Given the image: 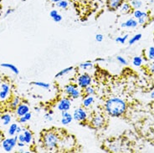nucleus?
I'll list each match as a JSON object with an SVG mask.
<instances>
[{"label": "nucleus", "mask_w": 154, "mask_h": 153, "mask_svg": "<svg viewBox=\"0 0 154 153\" xmlns=\"http://www.w3.org/2000/svg\"><path fill=\"white\" fill-rule=\"evenodd\" d=\"M105 111L112 117H120L127 111V103L119 97H111L105 103Z\"/></svg>", "instance_id": "obj_1"}, {"label": "nucleus", "mask_w": 154, "mask_h": 153, "mask_svg": "<svg viewBox=\"0 0 154 153\" xmlns=\"http://www.w3.org/2000/svg\"><path fill=\"white\" fill-rule=\"evenodd\" d=\"M42 143L46 150L54 151L60 143L59 136L54 130H47L43 133Z\"/></svg>", "instance_id": "obj_2"}, {"label": "nucleus", "mask_w": 154, "mask_h": 153, "mask_svg": "<svg viewBox=\"0 0 154 153\" xmlns=\"http://www.w3.org/2000/svg\"><path fill=\"white\" fill-rule=\"evenodd\" d=\"M64 91L70 99H78L81 96V90L76 84H68L64 87Z\"/></svg>", "instance_id": "obj_3"}, {"label": "nucleus", "mask_w": 154, "mask_h": 153, "mask_svg": "<svg viewBox=\"0 0 154 153\" xmlns=\"http://www.w3.org/2000/svg\"><path fill=\"white\" fill-rule=\"evenodd\" d=\"M92 78L87 73H83L78 75L76 78V83L75 84L81 89H84L91 84Z\"/></svg>", "instance_id": "obj_4"}, {"label": "nucleus", "mask_w": 154, "mask_h": 153, "mask_svg": "<svg viewBox=\"0 0 154 153\" xmlns=\"http://www.w3.org/2000/svg\"><path fill=\"white\" fill-rule=\"evenodd\" d=\"M18 142V134L14 137H9L4 139L2 142V147L6 152H11L14 148L17 145Z\"/></svg>", "instance_id": "obj_5"}, {"label": "nucleus", "mask_w": 154, "mask_h": 153, "mask_svg": "<svg viewBox=\"0 0 154 153\" xmlns=\"http://www.w3.org/2000/svg\"><path fill=\"white\" fill-rule=\"evenodd\" d=\"M72 116H73V120L79 121V122H82V121H85L87 120L88 114H87V111H85V108L79 107L74 110Z\"/></svg>", "instance_id": "obj_6"}, {"label": "nucleus", "mask_w": 154, "mask_h": 153, "mask_svg": "<svg viewBox=\"0 0 154 153\" xmlns=\"http://www.w3.org/2000/svg\"><path fill=\"white\" fill-rule=\"evenodd\" d=\"M90 125L95 129H100L105 125V117L100 114H96L90 120Z\"/></svg>", "instance_id": "obj_7"}, {"label": "nucleus", "mask_w": 154, "mask_h": 153, "mask_svg": "<svg viewBox=\"0 0 154 153\" xmlns=\"http://www.w3.org/2000/svg\"><path fill=\"white\" fill-rule=\"evenodd\" d=\"M72 106V102H71V99L69 97H64L62 98L59 102L57 103L56 107L59 111H69L70 108Z\"/></svg>", "instance_id": "obj_8"}, {"label": "nucleus", "mask_w": 154, "mask_h": 153, "mask_svg": "<svg viewBox=\"0 0 154 153\" xmlns=\"http://www.w3.org/2000/svg\"><path fill=\"white\" fill-rule=\"evenodd\" d=\"M30 111V107L27 103L25 102H20L18 107L15 109V114L18 117L23 116L25 114H27L28 112H29Z\"/></svg>", "instance_id": "obj_9"}, {"label": "nucleus", "mask_w": 154, "mask_h": 153, "mask_svg": "<svg viewBox=\"0 0 154 153\" xmlns=\"http://www.w3.org/2000/svg\"><path fill=\"white\" fill-rule=\"evenodd\" d=\"M73 121V116L72 114H70L69 111H61V119H60V123L63 126H68Z\"/></svg>", "instance_id": "obj_10"}, {"label": "nucleus", "mask_w": 154, "mask_h": 153, "mask_svg": "<svg viewBox=\"0 0 154 153\" xmlns=\"http://www.w3.org/2000/svg\"><path fill=\"white\" fill-rule=\"evenodd\" d=\"M122 2L123 0H107L106 5L110 11H116L120 8L121 5L122 4Z\"/></svg>", "instance_id": "obj_11"}, {"label": "nucleus", "mask_w": 154, "mask_h": 153, "mask_svg": "<svg viewBox=\"0 0 154 153\" xmlns=\"http://www.w3.org/2000/svg\"><path fill=\"white\" fill-rule=\"evenodd\" d=\"M138 25L137 20L135 19H129L121 24V27L122 28H136Z\"/></svg>", "instance_id": "obj_12"}, {"label": "nucleus", "mask_w": 154, "mask_h": 153, "mask_svg": "<svg viewBox=\"0 0 154 153\" xmlns=\"http://www.w3.org/2000/svg\"><path fill=\"white\" fill-rule=\"evenodd\" d=\"M95 101V98L93 97V96H85V98H83L82 100V105L84 108H89Z\"/></svg>", "instance_id": "obj_13"}, {"label": "nucleus", "mask_w": 154, "mask_h": 153, "mask_svg": "<svg viewBox=\"0 0 154 153\" xmlns=\"http://www.w3.org/2000/svg\"><path fill=\"white\" fill-rule=\"evenodd\" d=\"M23 133L25 138V144H30L33 142V134L29 130L23 128Z\"/></svg>", "instance_id": "obj_14"}, {"label": "nucleus", "mask_w": 154, "mask_h": 153, "mask_svg": "<svg viewBox=\"0 0 154 153\" xmlns=\"http://www.w3.org/2000/svg\"><path fill=\"white\" fill-rule=\"evenodd\" d=\"M1 67H4V68H7V69H10L12 72H14L15 75H19V69L16 67L15 65H13V64H9V63H3L0 65Z\"/></svg>", "instance_id": "obj_15"}, {"label": "nucleus", "mask_w": 154, "mask_h": 153, "mask_svg": "<svg viewBox=\"0 0 154 153\" xmlns=\"http://www.w3.org/2000/svg\"><path fill=\"white\" fill-rule=\"evenodd\" d=\"M131 10V4L128 3H122V4L120 7V11L122 14H129Z\"/></svg>", "instance_id": "obj_16"}, {"label": "nucleus", "mask_w": 154, "mask_h": 153, "mask_svg": "<svg viewBox=\"0 0 154 153\" xmlns=\"http://www.w3.org/2000/svg\"><path fill=\"white\" fill-rule=\"evenodd\" d=\"M74 69V67L73 66H70V67H67V68H65V69H61L60 71H59V72L54 75V77L57 79V78H60V77H62L64 76V75H66L67 74H69L70 73L72 70Z\"/></svg>", "instance_id": "obj_17"}, {"label": "nucleus", "mask_w": 154, "mask_h": 153, "mask_svg": "<svg viewBox=\"0 0 154 153\" xmlns=\"http://www.w3.org/2000/svg\"><path fill=\"white\" fill-rule=\"evenodd\" d=\"M30 84L32 85H35L40 88L45 89V90H49L50 88V84L46 83V82H43V81H35V82H31Z\"/></svg>", "instance_id": "obj_18"}, {"label": "nucleus", "mask_w": 154, "mask_h": 153, "mask_svg": "<svg viewBox=\"0 0 154 153\" xmlns=\"http://www.w3.org/2000/svg\"><path fill=\"white\" fill-rule=\"evenodd\" d=\"M20 102H21V99H20V98H19V96H14V97L13 98V99L11 100L9 106H10V108H11L12 110L15 111V109L18 107V106L20 104Z\"/></svg>", "instance_id": "obj_19"}, {"label": "nucleus", "mask_w": 154, "mask_h": 153, "mask_svg": "<svg viewBox=\"0 0 154 153\" xmlns=\"http://www.w3.org/2000/svg\"><path fill=\"white\" fill-rule=\"evenodd\" d=\"M31 117H32V114L31 112H28L27 114H25L23 116H20L19 117V120H18V122L20 123V124H24V123L28 122L29 121H30Z\"/></svg>", "instance_id": "obj_20"}, {"label": "nucleus", "mask_w": 154, "mask_h": 153, "mask_svg": "<svg viewBox=\"0 0 154 153\" xmlns=\"http://www.w3.org/2000/svg\"><path fill=\"white\" fill-rule=\"evenodd\" d=\"M0 119H1V121H2V122H3L4 126H8L12 121V116L9 114H4V115H2Z\"/></svg>", "instance_id": "obj_21"}, {"label": "nucleus", "mask_w": 154, "mask_h": 153, "mask_svg": "<svg viewBox=\"0 0 154 153\" xmlns=\"http://www.w3.org/2000/svg\"><path fill=\"white\" fill-rule=\"evenodd\" d=\"M93 67V63L91 61H85L83 62V63H81L79 65V68L81 69H84V70H86V69H91Z\"/></svg>", "instance_id": "obj_22"}, {"label": "nucleus", "mask_w": 154, "mask_h": 153, "mask_svg": "<svg viewBox=\"0 0 154 153\" xmlns=\"http://www.w3.org/2000/svg\"><path fill=\"white\" fill-rule=\"evenodd\" d=\"M17 128H18V124H16V123H13V124H11L8 130V135H9L10 136H14V135H16Z\"/></svg>", "instance_id": "obj_23"}, {"label": "nucleus", "mask_w": 154, "mask_h": 153, "mask_svg": "<svg viewBox=\"0 0 154 153\" xmlns=\"http://www.w3.org/2000/svg\"><path fill=\"white\" fill-rule=\"evenodd\" d=\"M83 93H85V96H94L95 95V89L93 88L91 85H89L87 87L84 88V90H83Z\"/></svg>", "instance_id": "obj_24"}, {"label": "nucleus", "mask_w": 154, "mask_h": 153, "mask_svg": "<svg viewBox=\"0 0 154 153\" xmlns=\"http://www.w3.org/2000/svg\"><path fill=\"white\" fill-rule=\"evenodd\" d=\"M143 37V35L142 34H137V35H135L134 36H132L131 38H130V40H129V45H132V44H134L135 43H137V41H139L141 38Z\"/></svg>", "instance_id": "obj_25"}, {"label": "nucleus", "mask_w": 154, "mask_h": 153, "mask_svg": "<svg viewBox=\"0 0 154 153\" xmlns=\"http://www.w3.org/2000/svg\"><path fill=\"white\" fill-rule=\"evenodd\" d=\"M130 4H131V8H135V9H139L143 6V2L141 0H131Z\"/></svg>", "instance_id": "obj_26"}, {"label": "nucleus", "mask_w": 154, "mask_h": 153, "mask_svg": "<svg viewBox=\"0 0 154 153\" xmlns=\"http://www.w3.org/2000/svg\"><path fill=\"white\" fill-rule=\"evenodd\" d=\"M143 60L141 56H135L132 59V64L135 66H137V67H139V66H141V65H143Z\"/></svg>", "instance_id": "obj_27"}, {"label": "nucleus", "mask_w": 154, "mask_h": 153, "mask_svg": "<svg viewBox=\"0 0 154 153\" xmlns=\"http://www.w3.org/2000/svg\"><path fill=\"white\" fill-rule=\"evenodd\" d=\"M69 2L66 1V0H61L60 2H58L55 4V5L57 6L58 8H62V9H66V8L69 7Z\"/></svg>", "instance_id": "obj_28"}, {"label": "nucleus", "mask_w": 154, "mask_h": 153, "mask_svg": "<svg viewBox=\"0 0 154 153\" xmlns=\"http://www.w3.org/2000/svg\"><path fill=\"white\" fill-rule=\"evenodd\" d=\"M137 23L138 24H141V25H143L144 23H146V20H147V14H146V12H144L143 13V14L138 19H137Z\"/></svg>", "instance_id": "obj_29"}, {"label": "nucleus", "mask_w": 154, "mask_h": 153, "mask_svg": "<svg viewBox=\"0 0 154 153\" xmlns=\"http://www.w3.org/2000/svg\"><path fill=\"white\" fill-rule=\"evenodd\" d=\"M129 37V35H126L124 36H120V37H117V38H115V41L116 43H119V44H124L126 41L127 40V38Z\"/></svg>", "instance_id": "obj_30"}, {"label": "nucleus", "mask_w": 154, "mask_h": 153, "mask_svg": "<svg viewBox=\"0 0 154 153\" xmlns=\"http://www.w3.org/2000/svg\"><path fill=\"white\" fill-rule=\"evenodd\" d=\"M0 90H4V91H6V92H9L10 93V90H11V88H10V85H9V84L8 83H7V82H1V87H0Z\"/></svg>", "instance_id": "obj_31"}, {"label": "nucleus", "mask_w": 154, "mask_h": 153, "mask_svg": "<svg viewBox=\"0 0 154 153\" xmlns=\"http://www.w3.org/2000/svg\"><path fill=\"white\" fill-rule=\"evenodd\" d=\"M147 59L149 60H154V47H150L147 51Z\"/></svg>", "instance_id": "obj_32"}, {"label": "nucleus", "mask_w": 154, "mask_h": 153, "mask_svg": "<svg viewBox=\"0 0 154 153\" xmlns=\"http://www.w3.org/2000/svg\"><path fill=\"white\" fill-rule=\"evenodd\" d=\"M9 95H10L9 92L4 91V90H0V99L4 100V99H8V97L9 96Z\"/></svg>", "instance_id": "obj_33"}, {"label": "nucleus", "mask_w": 154, "mask_h": 153, "mask_svg": "<svg viewBox=\"0 0 154 153\" xmlns=\"http://www.w3.org/2000/svg\"><path fill=\"white\" fill-rule=\"evenodd\" d=\"M143 13L144 12L142 11V10H140V9H136L133 13V16H134V18L136 19H138L141 16L143 15Z\"/></svg>", "instance_id": "obj_34"}, {"label": "nucleus", "mask_w": 154, "mask_h": 153, "mask_svg": "<svg viewBox=\"0 0 154 153\" xmlns=\"http://www.w3.org/2000/svg\"><path fill=\"white\" fill-rule=\"evenodd\" d=\"M53 111H49L48 113H46L45 115V121H53Z\"/></svg>", "instance_id": "obj_35"}, {"label": "nucleus", "mask_w": 154, "mask_h": 153, "mask_svg": "<svg viewBox=\"0 0 154 153\" xmlns=\"http://www.w3.org/2000/svg\"><path fill=\"white\" fill-rule=\"evenodd\" d=\"M116 60H117L118 63L121 64V65H127V61L125 60V59H124V57H122V56H117V57H116Z\"/></svg>", "instance_id": "obj_36"}, {"label": "nucleus", "mask_w": 154, "mask_h": 153, "mask_svg": "<svg viewBox=\"0 0 154 153\" xmlns=\"http://www.w3.org/2000/svg\"><path fill=\"white\" fill-rule=\"evenodd\" d=\"M62 19H63L62 15H60V14H58L57 15L55 16L54 19H52L54 20L55 23H60V22H61V21H62Z\"/></svg>", "instance_id": "obj_37"}, {"label": "nucleus", "mask_w": 154, "mask_h": 153, "mask_svg": "<svg viewBox=\"0 0 154 153\" xmlns=\"http://www.w3.org/2000/svg\"><path fill=\"white\" fill-rule=\"evenodd\" d=\"M103 38H104V36L101 35V34H97L96 35V40L97 42H102L103 41Z\"/></svg>", "instance_id": "obj_38"}, {"label": "nucleus", "mask_w": 154, "mask_h": 153, "mask_svg": "<svg viewBox=\"0 0 154 153\" xmlns=\"http://www.w3.org/2000/svg\"><path fill=\"white\" fill-rule=\"evenodd\" d=\"M18 142H24L25 143V138H24V135L23 133H19L18 135Z\"/></svg>", "instance_id": "obj_39"}, {"label": "nucleus", "mask_w": 154, "mask_h": 153, "mask_svg": "<svg viewBox=\"0 0 154 153\" xmlns=\"http://www.w3.org/2000/svg\"><path fill=\"white\" fill-rule=\"evenodd\" d=\"M58 14H59V12L57 10H55V9H53V10H51L50 13V16L51 19H54L55 16L57 15Z\"/></svg>", "instance_id": "obj_40"}, {"label": "nucleus", "mask_w": 154, "mask_h": 153, "mask_svg": "<svg viewBox=\"0 0 154 153\" xmlns=\"http://www.w3.org/2000/svg\"><path fill=\"white\" fill-rule=\"evenodd\" d=\"M17 145L19 146V148H23V147L25 146V143H24V142H17Z\"/></svg>", "instance_id": "obj_41"}, {"label": "nucleus", "mask_w": 154, "mask_h": 153, "mask_svg": "<svg viewBox=\"0 0 154 153\" xmlns=\"http://www.w3.org/2000/svg\"><path fill=\"white\" fill-rule=\"evenodd\" d=\"M23 131V128L21 127V126H18V128H17V130H16V134L19 135V133H21Z\"/></svg>", "instance_id": "obj_42"}, {"label": "nucleus", "mask_w": 154, "mask_h": 153, "mask_svg": "<svg viewBox=\"0 0 154 153\" xmlns=\"http://www.w3.org/2000/svg\"><path fill=\"white\" fill-rule=\"evenodd\" d=\"M13 12H14V9H8V10L6 11V13H5V16H8V14H12Z\"/></svg>", "instance_id": "obj_43"}, {"label": "nucleus", "mask_w": 154, "mask_h": 153, "mask_svg": "<svg viewBox=\"0 0 154 153\" xmlns=\"http://www.w3.org/2000/svg\"><path fill=\"white\" fill-rule=\"evenodd\" d=\"M150 69H151V71L152 73H154V63L153 64H152L150 66Z\"/></svg>", "instance_id": "obj_44"}, {"label": "nucleus", "mask_w": 154, "mask_h": 153, "mask_svg": "<svg viewBox=\"0 0 154 153\" xmlns=\"http://www.w3.org/2000/svg\"><path fill=\"white\" fill-rule=\"evenodd\" d=\"M150 97H151V99H154V90L150 94Z\"/></svg>", "instance_id": "obj_45"}, {"label": "nucleus", "mask_w": 154, "mask_h": 153, "mask_svg": "<svg viewBox=\"0 0 154 153\" xmlns=\"http://www.w3.org/2000/svg\"><path fill=\"white\" fill-rule=\"evenodd\" d=\"M96 61H105V60L104 59H96Z\"/></svg>", "instance_id": "obj_46"}, {"label": "nucleus", "mask_w": 154, "mask_h": 153, "mask_svg": "<svg viewBox=\"0 0 154 153\" xmlns=\"http://www.w3.org/2000/svg\"><path fill=\"white\" fill-rule=\"evenodd\" d=\"M51 2H53V3H54V4H56V3H58V2H60V1H61V0H50Z\"/></svg>", "instance_id": "obj_47"}, {"label": "nucleus", "mask_w": 154, "mask_h": 153, "mask_svg": "<svg viewBox=\"0 0 154 153\" xmlns=\"http://www.w3.org/2000/svg\"><path fill=\"white\" fill-rule=\"evenodd\" d=\"M18 151H19V152H25V151H24L23 149H22V148H20Z\"/></svg>", "instance_id": "obj_48"}, {"label": "nucleus", "mask_w": 154, "mask_h": 153, "mask_svg": "<svg viewBox=\"0 0 154 153\" xmlns=\"http://www.w3.org/2000/svg\"><path fill=\"white\" fill-rule=\"evenodd\" d=\"M35 111H36V112H39V111H40V109H39V108H35Z\"/></svg>", "instance_id": "obj_49"}, {"label": "nucleus", "mask_w": 154, "mask_h": 153, "mask_svg": "<svg viewBox=\"0 0 154 153\" xmlns=\"http://www.w3.org/2000/svg\"><path fill=\"white\" fill-rule=\"evenodd\" d=\"M152 109H153V111H154V102L153 104H152Z\"/></svg>", "instance_id": "obj_50"}, {"label": "nucleus", "mask_w": 154, "mask_h": 153, "mask_svg": "<svg viewBox=\"0 0 154 153\" xmlns=\"http://www.w3.org/2000/svg\"><path fill=\"white\" fill-rule=\"evenodd\" d=\"M0 87H1V82H0Z\"/></svg>", "instance_id": "obj_51"}]
</instances>
